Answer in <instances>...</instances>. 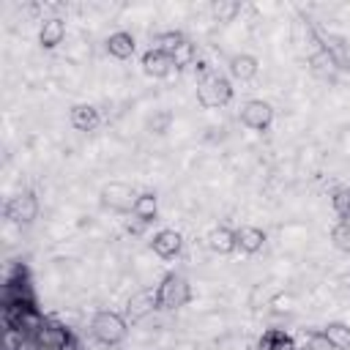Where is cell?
<instances>
[{"label": "cell", "mask_w": 350, "mask_h": 350, "mask_svg": "<svg viewBox=\"0 0 350 350\" xmlns=\"http://www.w3.org/2000/svg\"><path fill=\"white\" fill-rule=\"evenodd\" d=\"M290 304H293V298H290V295H279V298H273V309H276V312H287V309H290Z\"/></svg>", "instance_id": "cell-26"}, {"label": "cell", "mask_w": 350, "mask_h": 350, "mask_svg": "<svg viewBox=\"0 0 350 350\" xmlns=\"http://www.w3.org/2000/svg\"><path fill=\"white\" fill-rule=\"evenodd\" d=\"M153 309H159V290L156 287H142V290L131 293V298L126 301V320H142Z\"/></svg>", "instance_id": "cell-5"}, {"label": "cell", "mask_w": 350, "mask_h": 350, "mask_svg": "<svg viewBox=\"0 0 350 350\" xmlns=\"http://www.w3.org/2000/svg\"><path fill=\"white\" fill-rule=\"evenodd\" d=\"M183 41H186V38H183V33H180V30H167V33H159V36H156V49H161V52L172 55Z\"/></svg>", "instance_id": "cell-23"}, {"label": "cell", "mask_w": 350, "mask_h": 350, "mask_svg": "<svg viewBox=\"0 0 350 350\" xmlns=\"http://www.w3.org/2000/svg\"><path fill=\"white\" fill-rule=\"evenodd\" d=\"M172 68H175V66H172V57H170L167 52L156 49V46H150V49L142 55V71H145L148 77L161 79V77H167Z\"/></svg>", "instance_id": "cell-10"}, {"label": "cell", "mask_w": 350, "mask_h": 350, "mask_svg": "<svg viewBox=\"0 0 350 350\" xmlns=\"http://www.w3.org/2000/svg\"><path fill=\"white\" fill-rule=\"evenodd\" d=\"M273 120V107L262 98H252L241 107V123L252 131H265Z\"/></svg>", "instance_id": "cell-4"}, {"label": "cell", "mask_w": 350, "mask_h": 350, "mask_svg": "<svg viewBox=\"0 0 350 350\" xmlns=\"http://www.w3.org/2000/svg\"><path fill=\"white\" fill-rule=\"evenodd\" d=\"M170 57H172V66H175V68H186V66H194V63H197V49H194V44L186 38Z\"/></svg>", "instance_id": "cell-22"}, {"label": "cell", "mask_w": 350, "mask_h": 350, "mask_svg": "<svg viewBox=\"0 0 350 350\" xmlns=\"http://www.w3.org/2000/svg\"><path fill=\"white\" fill-rule=\"evenodd\" d=\"M208 249L216 252V254H230L238 249V238H235V230L230 227H216L208 232Z\"/></svg>", "instance_id": "cell-14"}, {"label": "cell", "mask_w": 350, "mask_h": 350, "mask_svg": "<svg viewBox=\"0 0 350 350\" xmlns=\"http://www.w3.org/2000/svg\"><path fill=\"white\" fill-rule=\"evenodd\" d=\"M323 336H325V342L334 347V350H350V325L347 323H328L323 331H320Z\"/></svg>", "instance_id": "cell-18"}, {"label": "cell", "mask_w": 350, "mask_h": 350, "mask_svg": "<svg viewBox=\"0 0 350 350\" xmlns=\"http://www.w3.org/2000/svg\"><path fill=\"white\" fill-rule=\"evenodd\" d=\"M235 238H238V246L249 254H254L265 246V232L260 227H241V230H235Z\"/></svg>", "instance_id": "cell-19"}, {"label": "cell", "mask_w": 350, "mask_h": 350, "mask_svg": "<svg viewBox=\"0 0 350 350\" xmlns=\"http://www.w3.org/2000/svg\"><path fill=\"white\" fill-rule=\"evenodd\" d=\"M68 120L77 131H93L101 118H98V109L93 104H74L68 112Z\"/></svg>", "instance_id": "cell-12"}, {"label": "cell", "mask_w": 350, "mask_h": 350, "mask_svg": "<svg viewBox=\"0 0 350 350\" xmlns=\"http://www.w3.org/2000/svg\"><path fill=\"white\" fill-rule=\"evenodd\" d=\"M134 200H137V194H134L131 186L123 183V180H109V183L101 189V202H104L107 208H112V211H131V208H134Z\"/></svg>", "instance_id": "cell-6"}, {"label": "cell", "mask_w": 350, "mask_h": 350, "mask_svg": "<svg viewBox=\"0 0 350 350\" xmlns=\"http://www.w3.org/2000/svg\"><path fill=\"white\" fill-rule=\"evenodd\" d=\"M131 213H134V219L150 224V221L156 219V213H159V197H156L153 191H142V194H137Z\"/></svg>", "instance_id": "cell-17"}, {"label": "cell", "mask_w": 350, "mask_h": 350, "mask_svg": "<svg viewBox=\"0 0 350 350\" xmlns=\"http://www.w3.org/2000/svg\"><path fill=\"white\" fill-rule=\"evenodd\" d=\"M230 98H232V85H230V79L224 74L211 71L202 79H197V101L205 109L224 107V104H230Z\"/></svg>", "instance_id": "cell-1"}, {"label": "cell", "mask_w": 350, "mask_h": 350, "mask_svg": "<svg viewBox=\"0 0 350 350\" xmlns=\"http://www.w3.org/2000/svg\"><path fill=\"white\" fill-rule=\"evenodd\" d=\"M90 334L96 342L101 345H118L126 339L129 328H126V317L118 314V312H109V309H101L93 314L90 320Z\"/></svg>", "instance_id": "cell-2"}, {"label": "cell", "mask_w": 350, "mask_h": 350, "mask_svg": "<svg viewBox=\"0 0 350 350\" xmlns=\"http://www.w3.org/2000/svg\"><path fill=\"white\" fill-rule=\"evenodd\" d=\"M159 290V309H180L191 301V287L180 273H167Z\"/></svg>", "instance_id": "cell-3"}, {"label": "cell", "mask_w": 350, "mask_h": 350, "mask_svg": "<svg viewBox=\"0 0 350 350\" xmlns=\"http://www.w3.org/2000/svg\"><path fill=\"white\" fill-rule=\"evenodd\" d=\"M331 205H334L336 216H342V219L347 221V219H350V186L336 189V191H334V197H331Z\"/></svg>", "instance_id": "cell-24"}, {"label": "cell", "mask_w": 350, "mask_h": 350, "mask_svg": "<svg viewBox=\"0 0 350 350\" xmlns=\"http://www.w3.org/2000/svg\"><path fill=\"white\" fill-rule=\"evenodd\" d=\"M63 38H66V22H63L60 16L44 19V25H41V30H38V44H41L44 49H55L57 44H63Z\"/></svg>", "instance_id": "cell-11"}, {"label": "cell", "mask_w": 350, "mask_h": 350, "mask_svg": "<svg viewBox=\"0 0 350 350\" xmlns=\"http://www.w3.org/2000/svg\"><path fill=\"white\" fill-rule=\"evenodd\" d=\"M257 68H260V63H257V57L249 55V52H241V55H232V57H230V74H232L235 79H241V82L252 79V77L257 74Z\"/></svg>", "instance_id": "cell-16"}, {"label": "cell", "mask_w": 350, "mask_h": 350, "mask_svg": "<svg viewBox=\"0 0 350 350\" xmlns=\"http://www.w3.org/2000/svg\"><path fill=\"white\" fill-rule=\"evenodd\" d=\"M257 350H298V347H295V339L282 328H268L257 339Z\"/></svg>", "instance_id": "cell-15"}, {"label": "cell", "mask_w": 350, "mask_h": 350, "mask_svg": "<svg viewBox=\"0 0 350 350\" xmlns=\"http://www.w3.org/2000/svg\"><path fill=\"white\" fill-rule=\"evenodd\" d=\"M309 66H312L314 74H334V68H336V57H334L325 46H317V49L309 55Z\"/></svg>", "instance_id": "cell-20"}, {"label": "cell", "mask_w": 350, "mask_h": 350, "mask_svg": "<svg viewBox=\"0 0 350 350\" xmlns=\"http://www.w3.org/2000/svg\"><path fill=\"white\" fill-rule=\"evenodd\" d=\"M33 339H36L41 347H52V350H66L68 345H74L68 328L60 325V323H55V320H44V325L38 328V334H36Z\"/></svg>", "instance_id": "cell-8"}, {"label": "cell", "mask_w": 350, "mask_h": 350, "mask_svg": "<svg viewBox=\"0 0 350 350\" xmlns=\"http://www.w3.org/2000/svg\"><path fill=\"white\" fill-rule=\"evenodd\" d=\"M180 246H183V235H180L178 230H159V232L153 235V241H150L153 254H159L161 260L175 257V254L180 252Z\"/></svg>", "instance_id": "cell-9"}, {"label": "cell", "mask_w": 350, "mask_h": 350, "mask_svg": "<svg viewBox=\"0 0 350 350\" xmlns=\"http://www.w3.org/2000/svg\"><path fill=\"white\" fill-rule=\"evenodd\" d=\"M134 49H137V41H134V36H131V33H126V30L109 33V38H107V52H109L112 57L126 60V57H131V55H134Z\"/></svg>", "instance_id": "cell-13"}, {"label": "cell", "mask_w": 350, "mask_h": 350, "mask_svg": "<svg viewBox=\"0 0 350 350\" xmlns=\"http://www.w3.org/2000/svg\"><path fill=\"white\" fill-rule=\"evenodd\" d=\"M331 243H334L339 252H347V254H350V221H339V224L331 230Z\"/></svg>", "instance_id": "cell-25"}, {"label": "cell", "mask_w": 350, "mask_h": 350, "mask_svg": "<svg viewBox=\"0 0 350 350\" xmlns=\"http://www.w3.org/2000/svg\"><path fill=\"white\" fill-rule=\"evenodd\" d=\"M211 11L219 22H232L238 14H241V3L238 0H213L211 3Z\"/></svg>", "instance_id": "cell-21"}, {"label": "cell", "mask_w": 350, "mask_h": 350, "mask_svg": "<svg viewBox=\"0 0 350 350\" xmlns=\"http://www.w3.org/2000/svg\"><path fill=\"white\" fill-rule=\"evenodd\" d=\"M347 221H350V219H347Z\"/></svg>", "instance_id": "cell-27"}, {"label": "cell", "mask_w": 350, "mask_h": 350, "mask_svg": "<svg viewBox=\"0 0 350 350\" xmlns=\"http://www.w3.org/2000/svg\"><path fill=\"white\" fill-rule=\"evenodd\" d=\"M36 216H38V202H36V197L30 191L16 194V197H11L5 202V219L16 221V224H30Z\"/></svg>", "instance_id": "cell-7"}]
</instances>
